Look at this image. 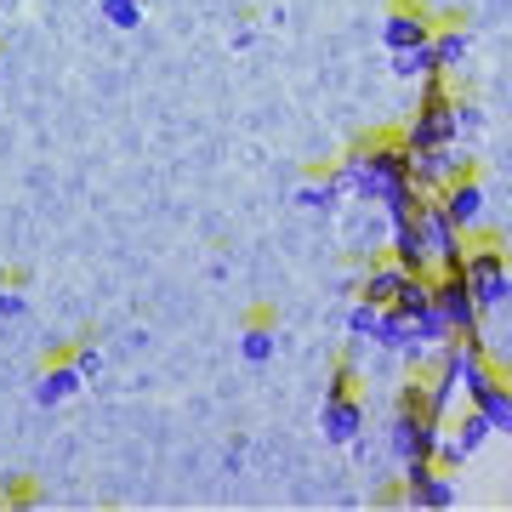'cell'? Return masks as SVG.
I'll list each match as a JSON object with an SVG mask.
<instances>
[{
	"instance_id": "30bf717a",
	"label": "cell",
	"mask_w": 512,
	"mask_h": 512,
	"mask_svg": "<svg viewBox=\"0 0 512 512\" xmlns=\"http://www.w3.org/2000/svg\"><path fill=\"white\" fill-rule=\"evenodd\" d=\"M319 433L330 444H359V433H365V404H359V393H325Z\"/></svg>"
},
{
	"instance_id": "ffe728a7",
	"label": "cell",
	"mask_w": 512,
	"mask_h": 512,
	"mask_svg": "<svg viewBox=\"0 0 512 512\" xmlns=\"http://www.w3.org/2000/svg\"><path fill=\"white\" fill-rule=\"evenodd\" d=\"M376 330H382V308L359 296V302L348 308V336H353V342H376Z\"/></svg>"
},
{
	"instance_id": "44dd1931",
	"label": "cell",
	"mask_w": 512,
	"mask_h": 512,
	"mask_svg": "<svg viewBox=\"0 0 512 512\" xmlns=\"http://www.w3.org/2000/svg\"><path fill=\"white\" fill-rule=\"evenodd\" d=\"M97 12H103V23H109V29H137V23H143V0H97Z\"/></svg>"
},
{
	"instance_id": "603a6c76",
	"label": "cell",
	"mask_w": 512,
	"mask_h": 512,
	"mask_svg": "<svg viewBox=\"0 0 512 512\" xmlns=\"http://www.w3.org/2000/svg\"><path fill=\"white\" fill-rule=\"evenodd\" d=\"M74 365H80V376L92 382L97 370H103V348H80V353H74Z\"/></svg>"
},
{
	"instance_id": "4fadbf2b",
	"label": "cell",
	"mask_w": 512,
	"mask_h": 512,
	"mask_svg": "<svg viewBox=\"0 0 512 512\" xmlns=\"http://www.w3.org/2000/svg\"><path fill=\"white\" fill-rule=\"evenodd\" d=\"M80 387H86V376H80V365H74V359H52V365H46V370L35 376V404H46V410H52V404L74 399Z\"/></svg>"
},
{
	"instance_id": "9a60e30c",
	"label": "cell",
	"mask_w": 512,
	"mask_h": 512,
	"mask_svg": "<svg viewBox=\"0 0 512 512\" xmlns=\"http://www.w3.org/2000/svg\"><path fill=\"white\" fill-rule=\"evenodd\" d=\"M342 194H348L342 171H330V177H313V183L296 188V205H302V211H336V205H342Z\"/></svg>"
},
{
	"instance_id": "7402d4cb",
	"label": "cell",
	"mask_w": 512,
	"mask_h": 512,
	"mask_svg": "<svg viewBox=\"0 0 512 512\" xmlns=\"http://www.w3.org/2000/svg\"><path fill=\"white\" fill-rule=\"evenodd\" d=\"M23 313H29V296L18 285H0V319H23Z\"/></svg>"
},
{
	"instance_id": "5b68a950",
	"label": "cell",
	"mask_w": 512,
	"mask_h": 512,
	"mask_svg": "<svg viewBox=\"0 0 512 512\" xmlns=\"http://www.w3.org/2000/svg\"><path fill=\"white\" fill-rule=\"evenodd\" d=\"M399 137H404V148H410V154L456 143V137H461V131H456V92L433 97V103H416V114H410V126H404Z\"/></svg>"
},
{
	"instance_id": "cb8c5ba5",
	"label": "cell",
	"mask_w": 512,
	"mask_h": 512,
	"mask_svg": "<svg viewBox=\"0 0 512 512\" xmlns=\"http://www.w3.org/2000/svg\"><path fill=\"white\" fill-rule=\"evenodd\" d=\"M456 131H478V109L467 97H456Z\"/></svg>"
},
{
	"instance_id": "52a82bcc",
	"label": "cell",
	"mask_w": 512,
	"mask_h": 512,
	"mask_svg": "<svg viewBox=\"0 0 512 512\" xmlns=\"http://www.w3.org/2000/svg\"><path fill=\"white\" fill-rule=\"evenodd\" d=\"M416 217H421V228H427V245H433V274H439V268H461V256H467V234L444 217V205L427 194Z\"/></svg>"
},
{
	"instance_id": "8992f818",
	"label": "cell",
	"mask_w": 512,
	"mask_h": 512,
	"mask_svg": "<svg viewBox=\"0 0 512 512\" xmlns=\"http://www.w3.org/2000/svg\"><path fill=\"white\" fill-rule=\"evenodd\" d=\"M433 302L444 308V319H450L456 336H478L484 308H478V296H473V285H467L461 268H439V274H433Z\"/></svg>"
},
{
	"instance_id": "7a4b0ae2",
	"label": "cell",
	"mask_w": 512,
	"mask_h": 512,
	"mask_svg": "<svg viewBox=\"0 0 512 512\" xmlns=\"http://www.w3.org/2000/svg\"><path fill=\"white\" fill-rule=\"evenodd\" d=\"M393 456L399 461H439V444H444V416L427 410V376H410L399 387V410H393Z\"/></svg>"
},
{
	"instance_id": "e0dca14e",
	"label": "cell",
	"mask_w": 512,
	"mask_h": 512,
	"mask_svg": "<svg viewBox=\"0 0 512 512\" xmlns=\"http://www.w3.org/2000/svg\"><path fill=\"white\" fill-rule=\"evenodd\" d=\"M393 74L399 80H427V74H444L439 57H433V40H421V46H404V52H393Z\"/></svg>"
},
{
	"instance_id": "3957f363",
	"label": "cell",
	"mask_w": 512,
	"mask_h": 512,
	"mask_svg": "<svg viewBox=\"0 0 512 512\" xmlns=\"http://www.w3.org/2000/svg\"><path fill=\"white\" fill-rule=\"evenodd\" d=\"M461 274H467V285H473L478 308L495 313L512 302V268H507V251L495 245V239H478V245H467V256H461Z\"/></svg>"
},
{
	"instance_id": "ac0fdd59",
	"label": "cell",
	"mask_w": 512,
	"mask_h": 512,
	"mask_svg": "<svg viewBox=\"0 0 512 512\" xmlns=\"http://www.w3.org/2000/svg\"><path fill=\"white\" fill-rule=\"evenodd\" d=\"M478 410L490 416V427L501 433V439H512V382H495L484 399H478Z\"/></svg>"
},
{
	"instance_id": "9c48e42d",
	"label": "cell",
	"mask_w": 512,
	"mask_h": 512,
	"mask_svg": "<svg viewBox=\"0 0 512 512\" xmlns=\"http://www.w3.org/2000/svg\"><path fill=\"white\" fill-rule=\"evenodd\" d=\"M387 228H393L387 251H393V262H399L404 274H433V245H427L421 217H399V222H387Z\"/></svg>"
},
{
	"instance_id": "ba28073f",
	"label": "cell",
	"mask_w": 512,
	"mask_h": 512,
	"mask_svg": "<svg viewBox=\"0 0 512 512\" xmlns=\"http://www.w3.org/2000/svg\"><path fill=\"white\" fill-rule=\"evenodd\" d=\"M456 177H467V160L456 154V143H444V148H421V154H410V183H416L421 194H444V188L456 183Z\"/></svg>"
},
{
	"instance_id": "2e32d148",
	"label": "cell",
	"mask_w": 512,
	"mask_h": 512,
	"mask_svg": "<svg viewBox=\"0 0 512 512\" xmlns=\"http://www.w3.org/2000/svg\"><path fill=\"white\" fill-rule=\"evenodd\" d=\"M274 353H279V330L268 325V319H256V325L239 330V359H245V365H268Z\"/></svg>"
},
{
	"instance_id": "8fae6325",
	"label": "cell",
	"mask_w": 512,
	"mask_h": 512,
	"mask_svg": "<svg viewBox=\"0 0 512 512\" xmlns=\"http://www.w3.org/2000/svg\"><path fill=\"white\" fill-rule=\"evenodd\" d=\"M433 200L444 205V217L456 222L461 234H478V228H484V188L473 183V171L456 177V183L444 188V194H433Z\"/></svg>"
},
{
	"instance_id": "5bb4252c",
	"label": "cell",
	"mask_w": 512,
	"mask_h": 512,
	"mask_svg": "<svg viewBox=\"0 0 512 512\" xmlns=\"http://www.w3.org/2000/svg\"><path fill=\"white\" fill-rule=\"evenodd\" d=\"M404 268L399 262H393V256H387V262H376V268H370L365 279H359V296H365V302H376V308H387V302H393V296L404 291Z\"/></svg>"
},
{
	"instance_id": "277c9868",
	"label": "cell",
	"mask_w": 512,
	"mask_h": 512,
	"mask_svg": "<svg viewBox=\"0 0 512 512\" xmlns=\"http://www.w3.org/2000/svg\"><path fill=\"white\" fill-rule=\"evenodd\" d=\"M404 507L410 512H444L456 507V478L439 461H404Z\"/></svg>"
},
{
	"instance_id": "7c38bea8",
	"label": "cell",
	"mask_w": 512,
	"mask_h": 512,
	"mask_svg": "<svg viewBox=\"0 0 512 512\" xmlns=\"http://www.w3.org/2000/svg\"><path fill=\"white\" fill-rule=\"evenodd\" d=\"M433 29H439V23L427 18L421 6H393V12L382 18L387 52H404V46H421V40H433Z\"/></svg>"
},
{
	"instance_id": "6da1fadb",
	"label": "cell",
	"mask_w": 512,
	"mask_h": 512,
	"mask_svg": "<svg viewBox=\"0 0 512 512\" xmlns=\"http://www.w3.org/2000/svg\"><path fill=\"white\" fill-rule=\"evenodd\" d=\"M336 171H342L348 194H359V200H370V205H382L387 222L416 217L421 200H427V194L410 183V148H404V137H376V143L348 148V160L336 165Z\"/></svg>"
},
{
	"instance_id": "d6986e66",
	"label": "cell",
	"mask_w": 512,
	"mask_h": 512,
	"mask_svg": "<svg viewBox=\"0 0 512 512\" xmlns=\"http://www.w3.org/2000/svg\"><path fill=\"white\" fill-rule=\"evenodd\" d=\"M433 57H439V69H461V57H467V29H433Z\"/></svg>"
}]
</instances>
